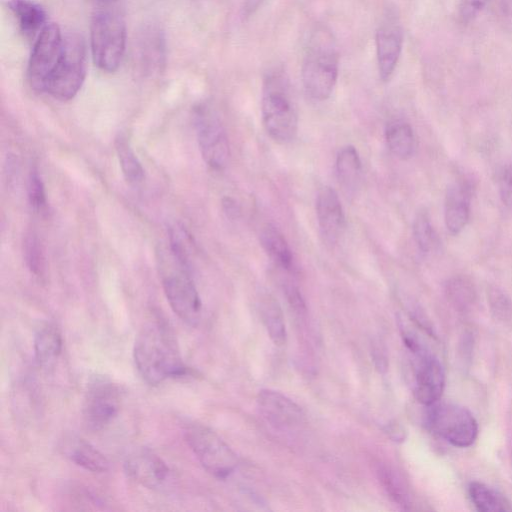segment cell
<instances>
[{"instance_id": "obj_1", "label": "cell", "mask_w": 512, "mask_h": 512, "mask_svg": "<svg viewBox=\"0 0 512 512\" xmlns=\"http://www.w3.org/2000/svg\"><path fill=\"white\" fill-rule=\"evenodd\" d=\"M133 358L139 374L150 385L189 373V368L182 361L173 330L158 314H154L138 332Z\"/></svg>"}, {"instance_id": "obj_2", "label": "cell", "mask_w": 512, "mask_h": 512, "mask_svg": "<svg viewBox=\"0 0 512 512\" xmlns=\"http://www.w3.org/2000/svg\"><path fill=\"white\" fill-rule=\"evenodd\" d=\"M339 51L332 31L323 24L316 25L304 49L301 79L306 94L313 100L328 99L338 80Z\"/></svg>"}, {"instance_id": "obj_3", "label": "cell", "mask_w": 512, "mask_h": 512, "mask_svg": "<svg viewBox=\"0 0 512 512\" xmlns=\"http://www.w3.org/2000/svg\"><path fill=\"white\" fill-rule=\"evenodd\" d=\"M262 123L269 137L277 143L291 142L298 131V113L290 83L281 68L266 72L262 83Z\"/></svg>"}, {"instance_id": "obj_4", "label": "cell", "mask_w": 512, "mask_h": 512, "mask_svg": "<svg viewBox=\"0 0 512 512\" xmlns=\"http://www.w3.org/2000/svg\"><path fill=\"white\" fill-rule=\"evenodd\" d=\"M126 45V25L114 8H100L91 18L90 46L95 65L114 72L120 65Z\"/></svg>"}, {"instance_id": "obj_5", "label": "cell", "mask_w": 512, "mask_h": 512, "mask_svg": "<svg viewBox=\"0 0 512 512\" xmlns=\"http://www.w3.org/2000/svg\"><path fill=\"white\" fill-rule=\"evenodd\" d=\"M184 438L203 468L215 478L226 479L236 469L238 457L235 452L204 424H189Z\"/></svg>"}, {"instance_id": "obj_6", "label": "cell", "mask_w": 512, "mask_h": 512, "mask_svg": "<svg viewBox=\"0 0 512 512\" xmlns=\"http://www.w3.org/2000/svg\"><path fill=\"white\" fill-rule=\"evenodd\" d=\"M426 408L425 421L428 429L446 442L455 447L466 448L477 439L478 423L467 408L439 401Z\"/></svg>"}, {"instance_id": "obj_7", "label": "cell", "mask_w": 512, "mask_h": 512, "mask_svg": "<svg viewBox=\"0 0 512 512\" xmlns=\"http://www.w3.org/2000/svg\"><path fill=\"white\" fill-rule=\"evenodd\" d=\"M86 76V47L77 34L64 36L61 58L50 76L45 93L55 99L67 101L81 89Z\"/></svg>"}, {"instance_id": "obj_8", "label": "cell", "mask_w": 512, "mask_h": 512, "mask_svg": "<svg viewBox=\"0 0 512 512\" xmlns=\"http://www.w3.org/2000/svg\"><path fill=\"white\" fill-rule=\"evenodd\" d=\"M194 126L199 149L205 163L214 170H223L230 158L229 141L222 121L209 103L194 108Z\"/></svg>"}, {"instance_id": "obj_9", "label": "cell", "mask_w": 512, "mask_h": 512, "mask_svg": "<svg viewBox=\"0 0 512 512\" xmlns=\"http://www.w3.org/2000/svg\"><path fill=\"white\" fill-rule=\"evenodd\" d=\"M161 282L173 312L188 325H197L201 318L202 302L191 269L177 263L175 268L162 271Z\"/></svg>"}, {"instance_id": "obj_10", "label": "cell", "mask_w": 512, "mask_h": 512, "mask_svg": "<svg viewBox=\"0 0 512 512\" xmlns=\"http://www.w3.org/2000/svg\"><path fill=\"white\" fill-rule=\"evenodd\" d=\"M120 409V390L108 377L96 375L87 385L82 417L90 431L106 428L117 416Z\"/></svg>"}, {"instance_id": "obj_11", "label": "cell", "mask_w": 512, "mask_h": 512, "mask_svg": "<svg viewBox=\"0 0 512 512\" xmlns=\"http://www.w3.org/2000/svg\"><path fill=\"white\" fill-rule=\"evenodd\" d=\"M64 36L55 23H48L34 41L28 62L27 78L31 88L45 92L46 84L61 58Z\"/></svg>"}, {"instance_id": "obj_12", "label": "cell", "mask_w": 512, "mask_h": 512, "mask_svg": "<svg viewBox=\"0 0 512 512\" xmlns=\"http://www.w3.org/2000/svg\"><path fill=\"white\" fill-rule=\"evenodd\" d=\"M375 45L379 77L387 82L397 67L403 47V30L394 11L389 10L384 15L376 30Z\"/></svg>"}, {"instance_id": "obj_13", "label": "cell", "mask_w": 512, "mask_h": 512, "mask_svg": "<svg viewBox=\"0 0 512 512\" xmlns=\"http://www.w3.org/2000/svg\"><path fill=\"white\" fill-rule=\"evenodd\" d=\"M414 397L426 406L438 402L445 388V372L440 361L427 350L413 354Z\"/></svg>"}, {"instance_id": "obj_14", "label": "cell", "mask_w": 512, "mask_h": 512, "mask_svg": "<svg viewBox=\"0 0 512 512\" xmlns=\"http://www.w3.org/2000/svg\"><path fill=\"white\" fill-rule=\"evenodd\" d=\"M127 476L148 489H159L167 482L170 469L165 461L147 448L131 452L125 459Z\"/></svg>"}, {"instance_id": "obj_15", "label": "cell", "mask_w": 512, "mask_h": 512, "mask_svg": "<svg viewBox=\"0 0 512 512\" xmlns=\"http://www.w3.org/2000/svg\"><path fill=\"white\" fill-rule=\"evenodd\" d=\"M257 405L261 415L278 429H295L305 419L301 407L278 391L261 390L257 396Z\"/></svg>"}, {"instance_id": "obj_16", "label": "cell", "mask_w": 512, "mask_h": 512, "mask_svg": "<svg viewBox=\"0 0 512 512\" xmlns=\"http://www.w3.org/2000/svg\"><path fill=\"white\" fill-rule=\"evenodd\" d=\"M316 215L324 242L329 246H334L339 241L346 226L344 210L334 188L324 186L318 192Z\"/></svg>"}, {"instance_id": "obj_17", "label": "cell", "mask_w": 512, "mask_h": 512, "mask_svg": "<svg viewBox=\"0 0 512 512\" xmlns=\"http://www.w3.org/2000/svg\"><path fill=\"white\" fill-rule=\"evenodd\" d=\"M471 196L472 186L466 180L456 181L448 187L444 202V221L450 234L457 235L467 226Z\"/></svg>"}, {"instance_id": "obj_18", "label": "cell", "mask_w": 512, "mask_h": 512, "mask_svg": "<svg viewBox=\"0 0 512 512\" xmlns=\"http://www.w3.org/2000/svg\"><path fill=\"white\" fill-rule=\"evenodd\" d=\"M135 57L139 66L147 72H157L164 65L165 39L156 26H146L139 33L135 47Z\"/></svg>"}, {"instance_id": "obj_19", "label": "cell", "mask_w": 512, "mask_h": 512, "mask_svg": "<svg viewBox=\"0 0 512 512\" xmlns=\"http://www.w3.org/2000/svg\"><path fill=\"white\" fill-rule=\"evenodd\" d=\"M63 454L74 464L94 473L109 469V461L95 446L78 436L65 437L61 444Z\"/></svg>"}, {"instance_id": "obj_20", "label": "cell", "mask_w": 512, "mask_h": 512, "mask_svg": "<svg viewBox=\"0 0 512 512\" xmlns=\"http://www.w3.org/2000/svg\"><path fill=\"white\" fill-rule=\"evenodd\" d=\"M7 7L28 41H35L48 24L45 10L33 0H7Z\"/></svg>"}, {"instance_id": "obj_21", "label": "cell", "mask_w": 512, "mask_h": 512, "mask_svg": "<svg viewBox=\"0 0 512 512\" xmlns=\"http://www.w3.org/2000/svg\"><path fill=\"white\" fill-rule=\"evenodd\" d=\"M261 246L270 260L279 268L291 272L294 258L282 232L273 224H265L259 234Z\"/></svg>"}, {"instance_id": "obj_22", "label": "cell", "mask_w": 512, "mask_h": 512, "mask_svg": "<svg viewBox=\"0 0 512 512\" xmlns=\"http://www.w3.org/2000/svg\"><path fill=\"white\" fill-rule=\"evenodd\" d=\"M34 354L42 367L51 366L62 351V335L54 323L41 325L34 336Z\"/></svg>"}, {"instance_id": "obj_23", "label": "cell", "mask_w": 512, "mask_h": 512, "mask_svg": "<svg viewBox=\"0 0 512 512\" xmlns=\"http://www.w3.org/2000/svg\"><path fill=\"white\" fill-rule=\"evenodd\" d=\"M385 140L390 152L400 160L410 159L416 149V138L411 125L401 119L389 122Z\"/></svg>"}, {"instance_id": "obj_24", "label": "cell", "mask_w": 512, "mask_h": 512, "mask_svg": "<svg viewBox=\"0 0 512 512\" xmlns=\"http://www.w3.org/2000/svg\"><path fill=\"white\" fill-rule=\"evenodd\" d=\"M259 310L262 322L272 342L285 344L287 333L284 316L278 301L269 293L260 296Z\"/></svg>"}, {"instance_id": "obj_25", "label": "cell", "mask_w": 512, "mask_h": 512, "mask_svg": "<svg viewBox=\"0 0 512 512\" xmlns=\"http://www.w3.org/2000/svg\"><path fill=\"white\" fill-rule=\"evenodd\" d=\"M336 173L339 183L347 191L357 187L362 173V162L353 145L342 147L336 156Z\"/></svg>"}, {"instance_id": "obj_26", "label": "cell", "mask_w": 512, "mask_h": 512, "mask_svg": "<svg viewBox=\"0 0 512 512\" xmlns=\"http://www.w3.org/2000/svg\"><path fill=\"white\" fill-rule=\"evenodd\" d=\"M117 158L125 180L130 185H139L145 178L144 169L124 134H118L114 141Z\"/></svg>"}, {"instance_id": "obj_27", "label": "cell", "mask_w": 512, "mask_h": 512, "mask_svg": "<svg viewBox=\"0 0 512 512\" xmlns=\"http://www.w3.org/2000/svg\"><path fill=\"white\" fill-rule=\"evenodd\" d=\"M444 291L450 304L460 312H468L477 300L474 284L463 275L449 278L445 283Z\"/></svg>"}, {"instance_id": "obj_28", "label": "cell", "mask_w": 512, "mask_h": 512, "mask_svg": "<svg viewBox=\"0 0 512 512\" xmlns=\"http://www.w3.org/2000/svg\"><path fill=\"white\" fill-rule=\"evenodd\" d=\"M469 497L478 511L501 512L511 510L508 500L484 483L473 481L468 486Z\"/></svg>"}, {"instance_id": "obj_29", "label": "cell", "mask_w": 512, "mask_h": 512, "mask_svg": "<svg viewBox=\"0 0 512 512\" xmlns=\"http://www.w3.org/2000/svg\"><path fill=\"white\" fill-rule=\"evenodd\" d=\"M377 475L381 485L391 500L402 508L409 509L411 503L410 496L398 474L390 467L379 465Z\"/></svg>"}, {"instance_id": "obj_30", "label": "cell", "mask_w": 512, "mask_h": 512, "mask_svg": "<svg viewBox=\"0 0 512 512\" xmlns=\"http://www.w3.org/2000/svg\"><path fill=\"white\" fill-rule=\"evenodd\" d=\"M412 230L416 245L422 253L428 254L438 246V237L426 210L417 212Z\"/></svg>"}, {"instance_id": "obj_31", "label": "cell", "mask_w": 512, "mask_h": 512, "mask_svg": "<svg viewBox=\"0 0 512 512\" xmlns=\"http://www.w3.org/2000/svg\"><path fill=\"white\" fill-rule=\"evenodd\" d=\"M23 254L31 274L43 279L46 275V259L43 246L34 232L26 234L23 242Z\"/></svg>"}, {"instance_id": "obj_32", "label": "cell", "mask_w": 512, "mask_h": 512, "mask_svg": "<svg viewBox=\"0 0 512 512\" xmlns=\"http://www.w3.org/2000/svg\"><path fill=\"white\" fill-rule=\"evenodd\" d=\"M28 199L36 212H43L47 208L45 186L36 166L32 167L28 177Z\"/></svg>"}, {"instance_id": "obj_33", "label": "cell", "mask_w": 512, "mask_h": 512, "mask_svg": "<svg viewBox=\"0 0 512 512\" xmlns=\"http://www.w3.org/2000/svg\"><path fill=\"white\" fill-rule=\"evenodd\" d=\"M488 302L493 315L500 320H508L512 315V302L499 287L491 286L487 292Z\"/></svg>"}, {"instance_id": "obj_34", "label": "cell", "mask_w": 512, "mask_h": 512, "mask_svg": "<svg viewBox=\"0 0 512 512\" xmlns=\"http://www.w3.org/2000/svg\"><path fill=\"white\" fill-rule=\"evenodd\" d=\"M498 190L502 203L512 209V163L504 164L498 173Z\"/></svg>"}, {"instance_id": "obj_35", "label": "cell", "mask_w": 512, "mask_h": 512, "mask_svg": "<svg viewBox=\"0 0 512 512\" xmlns=\"http://www.w3.org/2000/svg\"><path fill=\"white\" fill-rule=\"evenodd\" d=\"M489 0H461L459 18L463 23L474 20L484 9Z\"/></svg>"}, {"instance_id": "obj_36", "label": "cell", "mask_w": 512, "mask_h": 512, "mask_svg": "<svg viewBox=\"0 0 512 512\" xmlns=\"http://www.w3.org/2000/svg\"><path fill=\"white\" fill-rule=\"evenodd\" d=\"M284 291L286 294V297L288 299V302L290 305L297 311L301 312L305 310V303L303 301V298L296 286L293 284L286 282L284 284Z\"/></svg>"}, {"instance_id": "obj_37", "label": "cell", "mask_w": 512, "mask_h": 512, "mask_svg": "<svg viewBox=\"0 0 512 512\" xmlns=\"http://www.w3.org/2000/svg\"><path fill=\"white\" fill-rule=\"evenodd\" d=\"M222 209L230 220H237L241 216V208L232 197L225 196L222 198Z\"/></svg>"}, {"instance_id": "obj_38", "label": "cell", "mask_w": 512, "mask_h": 512, "mask_svg": "<svg viewBox=\"0 0 512 512\" xmlns=\"http://www.w3.org/2000/svg\"><path fill=\"white\" fill-rule=\"evenodd\" d=\"M266 0H242L241 15L243 19L253 16Z\"/></svg>"}, {"instance_id": "obj_39", "label": "cell", "mask_w": 512, "mask_h": 512, "mask_svg": "<svg viewBox=\"0 0 512 512\" xmlns=\"http://www.w3.org/2000/svg\"><path fill=\"white\" fill-rule=\"evenodd\" d=\"M373 359L375 365L379 371H385L387 369V357L385 350L381 345H376L372 349Z\"/></svg>"}, {"instance_id": "obj_40", "label": "cell", "mask_w": 512, "mask_h": 512, "mask_svg": "<svg viewBox=\"0 0 512 512\" xmlns=\"http://www.w3.org/2000/svg\"><path fill=\"white\" fill-rule=\"evenodd\" d=\"M386 431H387V433H389L390 437L392 439H394L395 441L401 440L404 438L403 430L401 429V427L399 425H396V424L387 425Z\"/></svg>"}, {"instance_id": "obj_41", "label": "cell", "mask_w": 512, "mask_h": 512, "mask_svg": "<svg viewBox=\"0 0 512 512\" xmlns=\"http://www.w3.org/2000/svg\"><path fill=\"white\" fill-rule=\"evenodd\" d=\"M88 1L96 2V3H100V4H106V3H109V2H112L115 0H88Z\"/></svg>"}]
</instances>
